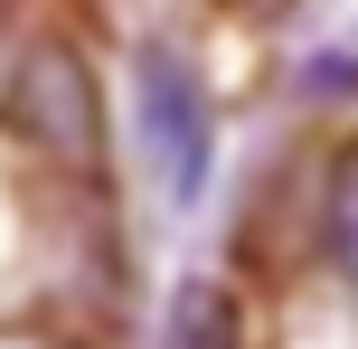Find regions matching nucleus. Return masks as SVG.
<instances>
[{
    "instance_id": "1",
    "label": "nucleus",
    "mask_w": 358,
    "mask_h": 349,
    "mask_svg": "<svg viewBox=\"0 0 358 349\" xmlns=\"http://www.w3.org/2000/svg\"><path fill=\"white\" fill-rule=\"evenodd\" d=\"M123 104H132V151L161 180L170 208H198L217 180V85L179 38H132L123 66Z\"/></svg>"
},
{
    "instance_id": "2",
    "label": "nucleus",
    "mask_w": 358,
    "mask_h": 349,
    "mask_svg": "<svg viewBox=\"0 0 358 349\" xmlns=\"http://www.w3.org/2000/svg\"><path fill=\"white\" fill-rule=\"evenodd\" d=\"M0 123L66 180H104V76L66 29H29L10 57V104Z\"/></svg>"
},
{
    "instance_id": "3",
    "label": "nucleus",
    "mask_w": 358,
    "mask_h": 349,
    "mask_svg": "<svg viewBox=\"0 0 358 349\" xmlns=\"http://www.w3.org/2000/svg\"><path fill=\"white\" fill-rule=\"evenodd\" d=\"M311 255L358 293V132H340L311 170Z\"/></svg>"
},
{
    "instance_id": "4",
    "label": "nucleus",
    "mask_w": 358,
    "mask_h": 349,
    "mask_svg": "<svg viewBox=\"0 0 358 349\" xmlns=\"http://www.w3.org/2000/svg\"><path fill=\"white\" fill-rule=\"evenodd\" d=\"M151 349H245V293L227 274H189L161 302V340Z\"/></svg>"
},
{
    "instance_id": "5",
    "label": "nucleus",
    "mask_w": 358,
    "mask_h": 349,
    "mask_svg": "<svg viewBox=\"0 0 358 349\" xmlns=\"http://www.w3.org/2000/svg\"><path fill=\"white\" fill-rule=\"evenodd\" d=\"M283 85H292V104H358V38H321V48H302L283 66Z\"/></svg>"
},
{
    "instance_id": "6",
    "label": "nucleus",
    "mask_w": 358,
    "mask_h": 349,
    "mask_svg": "<svg viewBox=\"0 0 358 349\" xmlns=\"http://www.w3.org/2000/svg\"><path fill=\"white\" fill-rule=\"evenodd\" d=\"M217 10H236V19H292L302 0H217Z\"/></svg>"
},
{
    "instance_id": "7",
    "label": "nucleus",
    "mask_w": 358,
    "mask_h": 349,
    "mask_svg": "<svg viewBox=\"0 0 358 349\" xmlns=\"http://www.w3.org/2000/svg\"><path fill=\"white\" fill-rule=\"evenodd\" d=\"M10 57H19V38H0V104H10Z\"/></svg>"
},
{
    "instance_id": "8",
    "label": "nucleus",
    "mask_w": 358,
    "mask_h": 349,
    "mask_svg": "<svg viewBox=\"0 0 358 349\" xmlns=\"http://www.w3.org/2000/svg\"><path fill=\"white\" fill-rule=\"evenodd\" d=\"M0 10H10V0H0Z\"/></svg>"
}]
</instances>
